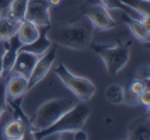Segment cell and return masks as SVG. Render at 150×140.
Listing matches in <instances>:
<instances>
[{"label": "cell", "instance_id": "27", "mask_svg": "<svg viewBox=\"0 0 150 140\" xmlns=\"http://www.w3.org/2000/svg\"><path fill=\"white\" fill-rule=\"evenodd\" d=\"M6 46V41H0V79L3 77V52Z\"/></svg>", "mask_w": 150, "mask_h": 140}, {"label": "cell", "instance_id": "7", "mask_svg": "<svg viewBox=\"0 0 150 140\" xmlns=\"http://www.w3.org/2000/svg\"><path fill=\"white\" fill-rule=\"evenodd\" d=\"M51 4L46 0H28L24 20L37 24L38 27L51 25Z\"/></svg>", "mask_w": 150, "mask_h": 140}, {"label": "cell", "instance_id": "2", "mask_svg": "<svg viewBox=\"0 0 150 140\" xmlns=\"http://www.w3.org/2000/svg\"><path fill=\"white\" fill-rule=\"evenodd\" d=\"M73 107V102L67 98H52L41 104L34 115V119L30 120L31 125V136L34 133H38L45 130L46 127L53 125L63 113Z\"/></svg>", "mask_w": 150, "mask_h": 140}, {"label": "cell", "instance_id": "23", "mask_svg": "<svg viewBox=\"0 0 150 140\" xmlns=\"http://www.w3.org/2000/svg\"><path fill=\"white\" fill-rule=\"evenodd\" d=\"M147 86H149V83L140 80V79H135V80L131 83V86H129V93L133 94V95H137L140 91H143Z\"/></svg>", "mask_w": 150, "mask_h": 140}, {"label": "cell", "instance_id": "21", "mask_svg": "<svg viewBox=\"0 0 150 140\" xmlns=\"http://www.w3.org/2000/svg\"><path fill=\"white\" fill-rule=\"evenodd\" d=\"M27 1L28 0H13L10 8H8V17H11L16 21H23L24 20V14H25V8H27Z\"/></svg>", "mask_w": 150, "mask_h": 140}, {"label": "cell", "instance_id": "3", "mask_svg": "<svg viewBox=\"0 0 150 140\" xmlns=\"http://www.w3.org/2000/svg\"><path fill=\"white\" fill-rule=\"evenodd\" d=\"M90 108L87 104L81 101V104L73 105L69 108L60 118H59L53 125L46 127L45 130L38 132V133L33 134V139H44L45 136L55 132H60V130H76V129H81L87 122L88 116H90Z\"/></svg>", "mask_w": 150, "mask_h": 140}, {"label": "cell", "instance_id": "5", "mask_svg": "<svg viewBox=\"0 0 150 140\" xmlns=\"http://www.w3.org/2000/svg\"><path fill=\"white\" fill-rule=\"evenodd\" d=\"M91 49L103 59L105 70L110 76H117L124 69L131 59L129 45H107V44H94Z\"/></svg>", "mask_w": 150, "mask_h": 140}, {"label": "cell", "instance_id": "26", "mask_svg": "<svg viewBox=\"0 0 150 140\" xmlns=\"http://www.w3.org/2000/svg\"><path fill=\"white\" fill-rule=\"evenodd\" d=\"M13 0H0V15L3 14H7L8 8H10V4H11Z\"/></svg>", "mask_w": 150, "mask_h": 140}, {"label": "cell", "instance_id": "13", "mask_svg": "<svg viewBox=\"0 0 150 140\" xmlns=\"http://www.w3.org/2000/svg\"><path fill=\"white\" fill-rule=\"evenodd\" d=\"M20 46H21V42L18 41L17 34L6 41V46H4V52H3V76H7L11 72V67L17 58Z\"/></svg>", "mask_w": 150, "mask_h": 140}, {"label": "cell", "instance_id": "9", "mask_svg": "<svg viewBox=\"0 0 150 140\" xmlns=\"http://www.w3.org/2000/svg\"><path fill=\"white\" fill-rule=\"evenodd\" d=\"M122 20L128 25V28L131 30L132 35L137 41L144 42V44L149 42V39H150V18L149 17H143L142 20H136V18L129 17L128 14L122 13Z\"/></svg>", "mask_w": 150, "mask_h": 140}, {"label": "cell", "instance_id": "4", "mask_svg": "<svg viewBox=\"0 0 150 140\" xmlns=\"http://www.w3.org/2000/svg\"><path fill=\"white\" fill-rule=\"evenodd\" d=\"M53 73L58 76V79L62 81V84L70 93H73V95L76 98H79V100L83 101V102L90 101L94 97L96 91H97L94 83L90 79L83 77V76H79V74H74L65 65H62V63L53 69Z\"/></svg>", "mask_w": 150, "mask_h": 140}, {"label": "cell", "instance_id": "20", "mask_svg": "<svg viewBox=\"0 0 150 140\" xmlns=\"http://www.w3.org/2000/svg\"><path fill=\"white\" fill-rule=\"evenodd\" d=\"M125 6L132 8L135 13L142 17H149L150 14V0H121Z\"/></svg>", "mask_w": 150, "mask_h": 140}, {"label": "cell", "instance_id": "10", "mask_svg": "<svg viewBox=\"0 0 150 140\" xmlns=\"http://www.w3.org/2000/svg\"><path fill=\"white\" fill-rule=\"evenodd\" d=\"M38 55L31 53V52H27V51H21L20 49L17 58L14 60V65L11 67V72L13 74H20V76H24V77H30V74L33 72L34 66L38 60Z\"/></svg>", "mask_w": 150, "mask_h": 140}, {"label": "cell", "instance_id": "6", "mask_svg": "<svg viewBox=\"0 0 150 140\" xmlns=\"http://www.w3.org/2000/svg\"><path fill=\"white\" fill-rule=\"evenodd\" d=\"M56 53H58L56 48L51 46L45 53H42L38 58L33 72H31L30 77H28V90H33L34 87L44 80L48 76V73L52 70L53 63L56 60Z\"/></svg>", "mask_w": 150, "mask_h": 140}, {"label": "cell", "instance_id": "25", "mask_svg": "<svg viewBox=\"0 0 150 140\" xmlns=\"http://www.w3.org/2000/svg\"><path fill=\"white\" fill-rule=\"evenodd\" d=\"M136 79H140V80L149 83L150 81V70H149V65H146L143 67H139L136 72Z\"/></svg>", "mask_w": 150, "mask_h": 140}, {"label": "cell", "instance_id": "28", "mask_svg": "<svg viewBox=\"0 0 150 140\" xmlns=\"http://www.w3.org/2000/svg\"><path fill=\"white\" fill-rule=\"evenodd\" d=\"M51 6H58V4H60L62 3V0H46Z\"/></svg>", "mask_w": 150, "mask_h": 140}, {"label": "cell", "instance_id": "22", "mask_svg": "<svg viewBox=\"0 0 150 140\" xmlns=\"http://www.w3.org/2000/svg\"><path fill=\"white\" fill-rule=\"evenodd\" d=\"M7 105H8V100H7V94H6V80L1 77L0 79V118L3 116V113L6 112Z\"/></svg>", "mask_w": 150, "mask_h": 140}, {"label": "cell", "instance_id": "12", "mask_svg": "<svg viewBox=\"0 0 150 140\" xmlns=\"http://www.w3.org/2000/svg\"><path fill=\"white\" fill-rule=\"evenodd\" d=\"M128 139L131 140H149L150 122L149 116H140L133 119L128 126Z\"/></svg>", "mask_w": 150, "mask_h": 140}, {"label": "cell", "instance_id": "15", "mask_svg": "<svg viewBox=\"0 0 150 140\" xmlns=\"http://www.w3.org/2000/svg\"><path fill=\"white\" fill-rule=\"evenodd\" d=\"M41 32V27H38L37 24H34L28 20L20 21L18 30H17V37L18 41L21 42V45H28L33 44L34 41L39 37Z\"/></svg>", "mask_w": 150, "mask_h": 140}, {"label": "cell", "instance_id": "11", "mask_svg": "<svg viewBox=\"0 0 150 140\" xmlns=\"http://www.w3.org/2000/svg\"><path fill=\"white\" fill-rule=\"evenodd\" d=\"M28 79L20 74H13L6 81V94L8 100L18 101L28 93Z\"/></svg>", "mask_w": 150, "mask_h": 140}, {"label": "cell", "instance_id": "8", "mask_svg": "<svg viewBox=\"0 0 150 140\" xmlns=\"http://www.w3.org/2000/svg\"><path fill=\"white\" fill-rule=\"evenodd\" d=\"M86 15L93 24V27L100 31H110L117 27V21L114 20L110 10L103 4H93L86 8Z\"/></svg>", "mask_w": 150, "mask_h": 140}, {"label": "cell", "instance_id": "24", "mask_svg": "<svg viewBox=\"0 0 150 140\" xmlns=\"http://www.w3.org/2000/svg\"><path fill=\"white\" fill-rule=\"evenodd\" d=\"M136 101L137 104H142L144 107L149 109V105H150V88L149 86L144 88L143 91H140V93L136 95Z\"/></svg>", "mask_w": 150, "mask_h": 140}, {"label": "cell", "instance_id": "19", "mask_svg": "<svg viewBox=\"0 0 150 140\" xmlns=\"http://www.w3.org/2000/svg\"><path fill=\"white\" fill-rule=\"evenodd\" d=\"M100 3H101L105 8H108V10H119V11H122V13L128 14L132 18H136V20H142V18H143L142 15H139L137 13H135L132 8H129L128 6H125L121 0H100Z\"/></svg>", "mask_w": 150, "mask_h": 140}, {"label": "cell", "instance_id": "18", "mask_svg": "<svg viewBox=\"0 0 150 140\" xmlns=\"http://www.w3.org/2000/svg\"><path fill=\"white\" fill-rule=\"evenodd\" d=\"M125 88L121 84L114 83L111 86H108L105 88V100L108 101L112 105H119L125 102Z\"/></svg>", "mask_w": 150, "mask_h": 140}, {"label": "cell", "instance_id": "1", "mask_svg": "<svg viewBox=\"0 0 150 140\" xmlns=\"http://www.w3.org/2000/svg\"><path fill=\"white\" fill-rule=\"evenodd\" d=\"M46 35L52 44L74 51L88 48L93 39L91 31L81 24H65L58 27L49 25Z\"/></svg>", "mask_w": 150, "mask_h": 140}, {"label": "cell", "instance_id": "17", "mask_svg": "<svg viewBox=\"0 0 150 140\" xmlns=\"http://www.w3.org/2000/svg\"><path fill=\"white\" fill-rule=\"evenodd\" d=\"M18 21L13 20L8 15H0V41H7L17 34Z\"/></svg>", "mask_w": 150, "mask_h": 140}, {"label": "cell", "instance_id": "16", "mask_svg": "<svg viewBox=\"0 0 150 140\" xmlns=\"http://www.w3.org/2000/svg\"><path fill=\"white\" fill-rule=\"evenodd\" d=\"M48 28L49 27H41V32H39V37L34 41L33 44H28V45H21L20 49L21 51H27V52H31V53H35L41 56L42 53H45L49 48L52 46V42L48 38Z\"/></svg>", "mask_w": 150, "mask_h": 140}, {"label": "cell", "instance_id": "14", "mask_svg": "<svg viewBox=\"0 0 150 140\" xmlns=\"http://www.w3.org/2000/svg\"><path fill=\"white\" fill-rule=\"evenodd\" d=\"M27 132H28V127H27L25 122L21 119V118H14L13 120H10L4 126L3 136L7 140H23V139H25Z\"/></svg>", "mask_w": 150, "mask_h": 140}]
</instances>
